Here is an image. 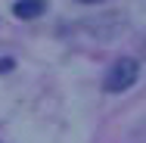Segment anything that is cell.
I'll list each match as a JSON object with an SVG mask.
<instances>
[{
  "label": "cell",
  "mask_w": 146,
  "mask_h": 143,
  "mask_svg": "<svg viewBox=\"0 0 146 143\" xmlns=\"http://www.w3.org/2000/svg\"><path fill=\"white\" fill-rule=\"evenodd\" d=\"M84 3H103V0H84Z\"/></svg>",
  "instance_id": "obj_4"
},
{
  "label": "cell",
  "mask_w": 146,
  "mask_h": 143,
  "mask_svg": "<svg viewBox=\"0 0 146 143\" xmlns=\"http://www.w3.org/2000/svg\"><path fill=\"white\" fill-rule=\"evenodd\" d=\"M44 9H47V0H19L13 6V13L19 19H37V16H44Z\"/></svg>",
  "instance_id": "obj_2"
},
{
  "label": "cell",
  "mask_w": 146,
  "mask_h": 143,
  "mask_svg": "<svg viewBox=\"0 0 146 143\" xmlns=\"http://www.w3.org/2000/svg\"><path fill=\"white\" fill-rule=\"evenodd\" d=\"M137 78H140V62L131 59V56H124V59H118L115 65L109 69V75H106V90H109V93H121V90H127V87L134 84Z\"/></svg>",
  "instance_id": "obj_1"
},
{
  "label": "cell",
  "mask_w": 146,
  "mask_h": 143,
  "mask_svg": "<svg viewBox=\"0 0 146 143\" xmlns=\"http://www.w3.org/2000/svg\"><path fill=\"white\" fill-rule=\"evenodd\" d=\"M13 69V59H0V72H9Z\"/></svg>",
  "instance_id": "obj_3"
}]
</instances>
